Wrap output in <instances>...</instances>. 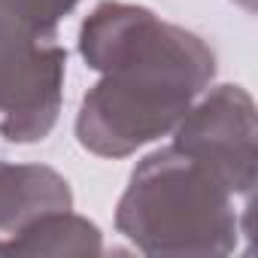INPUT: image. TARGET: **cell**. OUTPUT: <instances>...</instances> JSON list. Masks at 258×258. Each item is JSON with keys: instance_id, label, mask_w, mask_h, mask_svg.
<instances>
[{"instance_id": "6da1fadb", "label": "cell", "mask_w": 258, "mask_h": 258, "mask_svg": "<svg viewBox=\"0 0 258 258\" xmlns=\"http://www.w3.org/2000/svg\"><path fill=\"white\" fill-rule=\"evenodd\" d=\"M79 46L106 73L76 121L79 143L97 155H127L170 131L213 76V52L198 37L127 4L97 7Z\"/></svg>"}, {"instance_id": "7a4b0ae2", "label": "cell", "mask_w": 258, "mask_h": 258, "mask_svg": "<svg viewBox=\"0 0 258 258\" xmlns=\"http://www.w3.org/2000/svg\"><path fill=\"white\" fill-rule=\"evenodd\" d=\"M231 191L234 185L216 167L173 146L137 167L118 228L149 252L195 249L191 237L231 231Z\"/></svg>"}, {"instance_id": "3957f363", "label": "cell", "mask_w": 258, "mask_h": 258, "mask_svg": "<svg viewBox=\"0 0 258 258\" xmlns=\"http://www.w3.org/2000/svg\"><path fill=\"white\" fill-rule=\"evenodd\" d=\"M64 49L0 22V134L13 143L43 140L55 124Z\"/></svg>"}, {"instance_id": "277c9868", "label": "cell", "mask_w": 258, "mask_h": 258, "mask_svg": "<svg viewBox=\"0 0 258 258\" xmlns=\"http://www.w3.org/2000/svg\"><path fill=\"white\" fill-rule=\"evenodd\" d=\"M252 103L240 88L225 85L207 97L179 127L176 146L216 167L231 185L252 182Z\"/></svg>"}, {"instance_id": "5b68a950", "label": "cell", "mask_w": 258, "mask_h": 258, "mask_svg": "<svg viewBox=\"0 0 258 258\" xmlns=\"http://www.w3.org/2000/svg\"><path fill=\"white\" fill-rule=\"evenodd\" d=\"M64 210H70V191L55 170L0 161V228L16 231Z\"/></svg>"}, {"instance_id": "8992f818", "label": "cell", "mask_w": 258, "mask_h": 258, "mask_svg": "<svg viewBox=\"0 0 258 258\" xmlns=\"http://www.w3.org/2000/svg\"><path fill=\"white\" fill-rule=\"evenodd\" d=\"M76 7V0H0V22L37 40H52L55 25Z\"/></svg>"}]
</instances>
